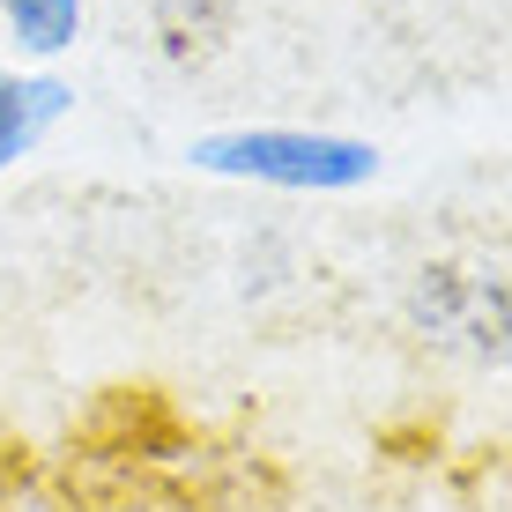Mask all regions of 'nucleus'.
Instances as JSON below:
<instances>
[{
    "label": "nucleus",
    "mask_w": 512,
    "mask_h": 512,
    "mask_svg": "<svg viewBox=\"0 0 512 512\" xmlns=\"http://www.w3.org/2000/svg\"><path fill=\"white\" fill-rule=\"evenodd\" d=\"M193 171L208 179H253L282 193H357L379 179V149L357 134H320V127H223L186 149Z\"/></svg>",
    "instance_id": "f257e3e1"
},
{
    "label": "nucleus",
    "mask_w": 512,
    "mask_h": 512,
    "mask_svg": "<svg viewBox=\"0 0 512 512\" xmlns=\"http://www.w3.org/2000/svg\"><path fill=\"white\" fill-rule=\"evenodd\" d=\"M67 104H75L67 82H52V75H8V67H0V179H8V171L45 141L52 119H67Z\"/></svg>",
    "instance_id": "f03ea898"
},
{
    "label": "nucleus",
    "mask_w": 512,
    "mask_h": 512,
    "mask_svg": "<svg viewBox=\"0 0 512 512\" xmlns=\"http://www.w3.org/2000/svg\"><path fill=\"white\" fill-rule=\"evenodd\" d=\"M245 0H156V38H164L171 67H201L231 45Z\"/></svg>",
    "instance_id": "7ed1b4c3"
},
{
    "label": "nucleus",
    "mask_w": 512,
    "mask_h": 512,
    "mask_svg": "<svg viewBox=\"0 0 512 512\" xmlns=\"http://www.w3.org/2000/svg\"><path fill=\"white\" fill-rule=\"evenodd\" d=\"M8 8V38L30 60H60L82 38V0H0Z\"/></svg>",
    "instance_id": "20e7f679"
}]
</instances>
